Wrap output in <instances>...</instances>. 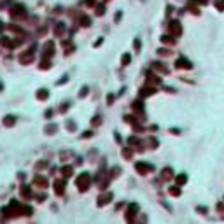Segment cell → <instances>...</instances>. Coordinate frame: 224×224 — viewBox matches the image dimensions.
Segmentation results:
<instances>
[{
  "label": "cell",
  "instance_id": "obj_16",
  "mask_svg": "<svg viewBox=\"0 0 224 224\" xmlns=\"http://www.w3.org/2000/svg\"><path fill=\"white\" fill-rule=\"evenodd\" d=\"M54 132H56V124H49V126L46 128V133H47V135H51V133H54Z\"/></svg>",
  "mask_w": 224,
  "mask_h": 224
},
{
  "label": "cell",
  "instance_id": "obj_13",
  "mask_svg": "<svg viewBox=\"0 0 224 224\" xmlns=\"http://www.w3.org/2000/svg\"><path fill=\"white\" fill-rule=\"evenodd\" d=\"M63 32H65V23H58L56 28H54V33H56V35H61Z\"/></svg>",
  "mask_w": 224,
  "mask_h": 224
},
{
  "label": "cell",
  "instance_id": "obj_12",
  "mask_svg": "<svg viewBox=\"0 0 224 224\" xmlns=\"http://www.w3.org/2000/svg\"><path fill=\"white\" fill-rule=\"evenodd\" d=\"M161 175H163V179H165V180H168V179H172V175H173L172 168H165V170H163V173H161Z\"/></svg>",
  "mask_w": 224,
  "mask_h": 224
},
{
  "label": "cell",
  "instance_id": "obj_30",
  "mask_svg": "<svg viewBox=\"0 0 224 224\" xmlns=\"http://www.w3.org/2000/svg\"><path fill=\"white\" fill-rule=\"evenodd\" d=\"M93 124H95V126H96V124H100V116H98V117H95V119H93Z\"/></svg>",
  "mask_w": 224,
  "mask_h": 224
},
{
  "label": "cell",
  "instance_id": "obj_6",
  "mask_svg": "<svg viewBox=\"0 0 224 224\" xmlns=\"http://www.w3.org/2000/svg\"><path fill=\"white\" fill-rule=\"evenodd\" d=\"M32 60H33V54H32V53H28V51H26V53H25V54L20 58L21 63H30Z\"/></svg>",
  "mask_w": 224,
  "mask_h": 224
},
{
  "label": "cell",
  "instance_id": "obj_24",
  "mask_svg": "<svg viewBox=\"0 0 224 224\" xmlns=\"http://www.w3.org/2000/svg\"><path fill=\"white\" fill-rule=\"evenodd\" d=\"M215 7H217L219 11H224V2L222 0H217V2H215Z\"/></svg>",
  "mask_w": 224,
  "mask_h": 224
},
{
  "label": "cell",
  "instance_id": "obj_2",
  "mask_svg": "<svg viewBox=\"0 0 224 224\" xmlns=\"http://www.w3.org/2000/svg\"><path fill=\"white\" fill-rule=\"evenodd\" d=\"M168 30H170V33H173L175 37H179V35L182 33V25H180L179 21H172L170 26H168Z\"/></svg>",
  "mask_w": 224,
  "mask_h": 224
},
{
  "label": "cell",
  "instance_id": "obj_29",
  "mask_svg": "<svg viewBox=\"0 0 224 224\" xmlns=\"http://www.w3.org/2000/svg\"><path fill=\"white\" fill-rule=\"evenodd\" d=\"M170 193H172L173 196H177V194H179V187H172V189H170Z\"/></svg>",
  "mask_w": 224,
  "mask_h": 224
},
{
  "label": "cell",
  "instance_id": "obj_3",
  "mask_svg": "<svg viewBox=\"0 0 224 224\" xmlns=\"http://www.w3.org/2000/svg\"><path fill=\"white\" fill-rule=\"evenodd\" d=\"M175 67H177V68H184V70H189L193 65L186 60V58H179V60H177V63H175Z\"/></svg>",
  "mask_w": 224,
  "mask_h": 224
},
{
  "label": "cell",
  "instance_id": "obj_23",
  "mask_svg": "<svg viewBox=\"0 0 224 224\" xmlns=\"http://www.w3.org/2000/svg\"><path fill=\"white\" fill-rule=\"evenodd\" d=\"M21 193H23V196H25V198H30V196H32L28 187H23V189H21Z\"/></svg>",
  "mask_w": 224,
  "mask_h": 224
},
{
  "label": "cell",
  "instance_id": "obj_20",
  "mask_svg": "<svg viewBox=\"0 0 224 224\" xmlns=\"http://www.w3.org/2000/svg\"><path fill=\"white\" fill-rule=\"evenodd\" d=\"M67 130H68V132H75V123L68 121V123H67Z\"/></svg>",
  "mask_w": 224,
  "mask_h": 224
},
{
  "label": "cell",
  "instance_id": "obj_15",
  "mask_svg": "<svg viewBox=\"0 0 224 224\" xmlns=\"http://www.w3.org/2000/svg\"><path fill=\"white\" fill-rule=\"evenodd\" d=\"M35 184H37V186H42V187H46V186H47V180L42 179V177H35Z\"/></svg>",
  "mask_w": 224,
  "mask_h": 224
},
{
  "label": "cell",
  "instance_id": "obj_27",
  "mask_svg": "<svg viewBox=\"0 0 224 224\" xmlns=\"http://www.w3.org/2000/svg\"><path fill=\"white\" fill-rule=\"evenodd\" d=\"M123 156H124L126 159H130V158H132V153H130V149H124V153H123Z\"/></svg>",
  "mask_w": 224,
  "mask_h": 224
},
{
  "label": "cell",
  "instance_id": "obj_7",
  "mask_svg": "<svg viewBox=\"0 0 224 224\" xmlns=\"http://www.w3.org/2000/svg\"><path fill=\"white\" fill-rule=\"evenodd\" d=\"M156 89L154 88H142L140 89V96H149V95H154Z\"/></svg>",
  "mask_w": 224,
  "mask_h": 224
},
{
  "label": "cell",
  "instance_id": "obj_1",
  "mask_svg": "<svg viewBox=\"0 0 224 224\" xmlns=\"http://www.w3.org/2000/svg\"><path fill=\"white\" fill-rule=\"evenodd\" d=\"M89 182H91V179H89V173H81L79 175V179H77V187L84 191V189H88L89 187Z\"/></svg>",
  "mask_w": 224,
  "mask_h": 224
},
{
  "label": "cell",
  "instance_id": "obj_26",
  "mask_svg": "<svg viewBox=\"0 0 224 224\" xmlns=\"http://www.w3.org/2000/svg\"><path fill=\"white\" fill-rule=\"evenodd\" d=\"M186 182V175H179L177 177V184H184Z\"/></svg>",
  "mask_w": 224,
  "mask_h": 224
},
{
  "label": "cell",
  "instance_id": "obj_8",
  "mask_svg": "<svg viewBox=\"0 0 224 224\" xmlns=\"http://www.w3.org/2000/svg\"><path fill=\"white\" fill-rule=\"evenodd\" d=\"M23 11H25V7H23V5H16V7H12L11 14H12V16H21V14H23Z\"/></svg>",
  "mask_w": 224,
  "mask_h": 224
},
{
  "label": "cell",
  "instance_id": "obj_28",
  "mask_svg": "<svg viewBox=\"0 0 224 224\" xmlns=\"http://www.w3.org/2000/svg\"><path fill=\"white\" fill-rule=\"evenodd\" d=\"M63 173H65V175H72V168L70 166H65V168H63Z\"/></svg>",
  "mask_w": 224,
  "mask_h": 224
},
{
  "label": "cell",
  "instance_id": "obj_17",
  "mask_svg": "<svg viewBox=\"0 0 224 224\" xmlns=\"http://www.w3.org/2000/svg\"><path fill=\"white\" fill-rule=\"evenodd\" d=\"M158 54H159V56H170V54H172V51H170V49H159V51H158Z\"/></svg>",
  "mask_w": 224,
  "mask_h": 224
},
{
  "label": "cell",
  "instance_id": "obj_11",
  "mask_svg": "<svg viewBox=\"0 0 224 224\" xmlns=\"http://www.w3.org/2000/svg\"><path fill=\"white\" fill-rule=\"evenodd\" d=\"M14 123H16V117H14V116H5V117H4V124H5V126H12Z\"/></svg>",
  "mask_w": 224,
  "mask_h": 224
},
{
  "label": "cell",
  "instance_id": "obj_22",
  "mask_svg": "<svg viewBox=\"0 0 224 224\" xmlns=\"http://www.w3.org/2000/svg\"><path fill=\"white\" fill-rule=\"evenodd\" d=\"M123 65H128V63H130V61H132V56H130V54H124V56H123Z\"/></svg>",
  "mask_w": 224,
  "mask_h": 224
},
{
  "label": "cell",
  "instance_id": "obj_31",
  "mask_svg": "<svg viewBox=\"0 0 224 224\" xmlns=\"http://www.w3.org/2000/svg\"><path fill=\"white\" fill-rule=\"evenodd\" d=\"M93 133L91 132H86V133H82V137H84V138H89V137H91Z\"/></svg>",
  "mask_w": 224,
  "mask_h": 224
},
{
  "label": "cell",
  "instance_id": "obj_25",
  "mask_svg": "<svg viewBox=\"0 0 224 224\" xmlns=\"http://www.w3.org/2000/svg\"><path fill=\"white\" fill-rule=\"evenodd\" d=\"M133 46H135V51H138V49L142 47V42L138 41V39H135V42H133Z\"/></svg>",
  "mask_w": 224,
  "mask_h": 224
},
{
  "label": "cell",
  "instance_id": "obj_5",
  "mask_svg": "<svg viewBox=\"0 0 224 224\" xmlns=\"http://www.w3.org/2000/svg\"><path fill=\"white\" fill-rule=\"evenodd\" d=\"M63 187H65V180H56L54 182V191L58 194H63Z\"/></svg>",
  "mask_w": 224,
  "mask_h": 224
},
{
  "label": "cell",
  "instance_id": "obj_10",
  "mask_svg": "<svg viewBox=\"0 0 224 224\" xmlns=\"http://www.w3.org/2000/svg\"><path fill=\"white\" fill-rule=\"evenodd\" d=\"M109 200H112V194H110V193H107V194H102V196L98 198V205H103V203H107Z\"/></svg>",
  "mask_w": 224,
  "mask_h": 224
},
{
  "label": "cell",
  "instance_id": "obj_19",
  "mask_svg": "<svg viewBox=\"0 0 224 224\" xmlns=\"http://www.w3.org/2000/svg\"><path fill=\"white\" fill-rule=\"evenodd\" d=\"M81 25H82V26H89V18H88V16H82V18H81Z\"/></svg>",
  "mask_w": 224,
  "mask_h": 224
},
{
  "label": "cell",
  "instance_id": "obj_9",
  "mask_svg": "<svg viewBox=\"0 0 224 224\" xmlns=\"http://www.w3.org/2000/svg\"><path fill=\"white\" fill-rule=\"evenodd\" d=\"M153 68H154V70H158V72H161V74H166V72H168V68L165 67L163 63H154Z\"/></svg>",
  "mask_w": 224,
  "mask_h": 224
},
{
  "label": "cell",
  "instance_id": "obj_21",
  "mask_svg": "<svg viewBox=\"0 0 224 224\" xmlns=\"http://www.w3.org/2000/svg\"><path fill=\"white\" fill-rule=\"evenodd\" d=\"M88 91H89V89H88V86H84V88H81V91H79V96H81V98H84V96L88 95Z\"/></svg>",
  "mask_w": 224,
  "mask_h": 224
},
{
  "label": "cell",
  "instance_id": "obj_4",
  "mask_svg": "<svg viewBox=\"0 0 224 224\" xmlns=\"http://www.w3.org/2000/svg\"><path fill=\"white\" fill-rule=\"evenodd\" d=\"M153 170V166L149 163H137V172L138 173H147Z\"/></svg>",
  "mask_w": 224,
  "mask_h": 224
},
{
  "label": "cell",
  "instance_id": "obj_14",
  "mask_svg": "<svg viewBox=\"0 0 224 224\" xmlns=\"http://www.w3.org/2000/svg\"><path fill=\"white\" fill-rule=\"evenodd\" d=\"M37 98L39 100H46L47 98V89H39L37 91Z\"/></svg>",
  "mask_w": 224,
  "mask_h": 224
},
{
  "label": "cell",
  "instance_id": "obj_18",
  "mask_svg": "<svg viewBox=\"0 0 224 224\" xmlns=\"http://www.w3.org/2000/svg\"><path fill=\"white\" fill-rule=\"evenodd\" d=\"M161 42H165V44H173V39L172 37H166V35H163V37H161Z\"/></svg>",
  "mask_w": 224,
  "mask_h": 224
}]
</instances>
